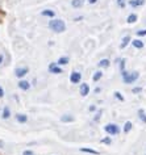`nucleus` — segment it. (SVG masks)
Returning <instances> with one entry per match:
<instances>
[{"label": "nucleus", "mask_w": 146, "mask_h": 155, "mask_svg": "<svg viewBox=\"0 0 146 155\" xmlns=\"http://www.w3.org/2000/svg\"><path fill=\"white\" fill-rule=\"evenodd\" d=\"M49 28H50L54 33H63L66 30V24L61 18H51L49 21Z\"/></svg>", "instance_id": "1"}, {"label": "nucleus", "mask_w": 146, "mask_h": 155, "mask_svg": "<svg viewBox=\"0 0 146 155\" xmlns=\"http://www.w3.org/2000/svg\"><path fill=\"white\" fill-rule=\"evenodd\" d=\"M121 76H122V80H124V83L126 84H132L134 83L136 80L140 78V72L138 71H132V72H128V71H122L121 72Z\"/></svg>", "instance_id": "2"}, {"label": "nucleus", "mask_w": 146, "mask_h": 155, "mask_svg": "<svg viewBox=\"0 0 146 155\" xmlns=\"http://www.w3.org/2000/svg\"><path fill=\"white\" fill-rule=\"evenodd\" d=\"M104 130H105V133L109 135H116L120 133V127H118V125H116V124H107L104 126Z\"/></svg>", "instance_id": "3"}, {"label": "nucleus", "mask_w": 146, "mask_h": 155, "mask_svg": "<svg viewBox=\"0 0 146 155\" xmlns=\"http://www.w3.org/2000/svg\"><path fill=\"white\" fill-rule=\"evenodd\" d=\"M80 80H82V74L78 71H72L70 75V82L72 84H78V83H80Z\"/></svg>", "instance_id": "4"}, {"label": "nucleus", "mask_w": 146, "mask_h": 155, "mask_svg": "<svg viewBox=\"0 0 146 155\" xmlns=\"http://www.w3.org/2000/svg\"><path fill=\"white\" fill-rule=\"evenodd\" d=\"M28 72H29V68H28V67H17L16 70H15V75H16L18 79L24 78Z\"/></svg>", "instance_id": "5"}, {"label": "nucleus", "mask_w": 146, "mask_h": 155, "mask_svg": "<svg viewBox=\"0 0 146 155\" xmlns=\"http://www.w3.org/2000/svg\"><path fill=\"white\" fill-rule=\"evenodd\" d=\"M49 72L51 74H62V68L57 63H50L49 64Z\"/></svg>", "instance_id": "6"}, {"label": "nucleus", "mask_w": 146, "mask_h": 155, "mask_svg": "<svg viewBox=\"0 0 146 155\" xmlns=\"http://www.w3.org/2000/svg\"><path fill=\"white\" fill-rule=\"evenodd\" d=\"M79 92H80V95L83 96H87L88 94H90V86H88L87 83H83V84H80V88H79Z\"/></svg>", "instance_id": "7"}, {"label": "nucleus", "mask_w": 146, "mask_h": 155, "mask_svg": "<svg viewBox=\"0 0 146 155\" xmlns=\"http://www.w3.org/2000/svg\"><path fill=\"white\" fill-rule=\"evenodd\" d=\"M128 4L132 7V8H137V7H142L145 4V0H129Z\"/></svg>", "instance_id": "8"}, {"label": "nucleus", "mask_w": 146, "mask_h": 155, "mask_svg": "<svg viewBox=\"0 0 146 155\" xmlns=\"http://www.w3.org/2000/svg\"><path fill=\"white\" fill-rule=\"evenodd\" d=\"M130 42H132V38H130V36H125L124 38H122L121 44H120V49H125L126 46H128Z\"/></svg>", "instance_id": "9"}, {"label": "nucleus", "mask_w": 146, "mask_h": 155, "mask_svg": "<svg viewBox=\"0 0 146 155\" xmlns=\"http://www.w3.org/2000/svg\"><path fill=\"white\" fill-rule=\"evenodd\" d=\"M18 88L22 91H28L30 88V84H29V82H26V80H20V82H18Z\"/></svg>", "instance_id": "10"}, {"label": "nucleus", "mask_w": 146, "mask_h": 155, "mask_svg": "<svg viewBox=\"0 0 146 155\" xmlns=\"http://www.w3.org/2000/svg\"><path fill=\"white\" fill-rule=\"evenodd\" d=\"M42 16H45V17H49V18H54L55 16V12L54 11H51V9H45V11H42L41 12Z\"/></svg>", "instance_id": "11"}, {"label": "nucleus", "mask_w": 146, "mask_h": 155, "mask_svg": "<svg viewBox=\"0 0 146 155\" xmlns=\"http://www.w3.org/2000/svg\"><path fill=\"white\" fill-rule=\"evenodd\" d=\"M130 44H132L136 49H142V48L145 46L144 42H142L141 40H137V38H136V40H132V42H130Z\"/></svg>", "instance_id": "12"}, {"label": "nucleus", "mask_w": 146, "mask_h": 155, "mask_svg": "<svg viewBox=\"0 0 146 155\" xmlns=\"http://www.w3.org/2000/svg\"><path fill=\"white\" fill-rule=\"evenodd\" d=\"M98 66L100 68H108L109 66H111V62H109V59H107V58H105V59H101L100 62H99Z\"/></svg>", "instance_id": "13"}, {"label": "nucleus", "mask_w": 146, "mask_h": 155, "mask_svg": "<svg viewBox=\"0 0 146 155\" xmlns=\"http://www.w3.org/2000/svg\"><path fill=\"white\" fill-rule=\"evenodd\" d=\"M16 120H17V122H20V124H25L26 121H28V116H26V114H21V113H17L16 114Z\"/></svg>", "instance_id": "14"}, {"label": "nucleus", "mask_w": 146, "mask_h": 155, "mask_svg": "<svg viewBox=\"0 0 146 155\" xmlns=\"http://www.w3.org/2000/svg\"><path fill=\"white\" fill-rule=\"evenodd\" d=\"M137 20H138L137 15L136 13H130L128 16V18H126V22H128V24H134V22H137Z\"/></svg>", "instance_id": "15"}, {"label": "nucleus", "mask_w": 146, "mask_h": 155, "mask_svg": "<svg viewBox=\"0 0 146 155\" xmlns=\"http://www.w3.org/2000/svg\"><path fill=\"white\" fill-rule=\"evenodd\" d=\"M80 151H82V153H87V154H92V155H100L99 151H96L94 149H88V147H82Z\"/></svg>", "instance_id": "16"}, {"label": "nucleus", "mask_w": 146, "mask_h": 155, "mask_svg": "<svg viewBox=\"0 0 146 155\" xmlns=\"http://www.w3.org/2000/svg\"><path fill=\"white\" fill-rule=\"evenodd\" d=\"M74 116H70V114H63L61 117V121L62 122H74Z\"/></svg>", "instance_id": "17"}, {"label": "nucleus", "mask_w": 146, "mask_h": 155, "mask_svg": "<svg viewBox=\"0 0 146 155\" xmlns=\"http://www.w3.org/2000/svg\"><path fill=\"white\" fill-rule=\"evenodd\" d=\"M137 114H138V118H140L144 124H146V112L144 109H138Z\"/></svg>", "instance_id": "18"}, {"label": "nucleus", "mask_w": 146, "mask_h": 155, "mask_svg": "<svg viewBox=\"0 0 146 155\" xmlns=\"http://www.w3.org/2000/svg\"><path fill=\"white\" fill-rule=\"evenodd\" d=\"M2 117L4 118V120H8L11 117V109L8 107H4L3 108V114H2Z\"/></svg>", "instance_id": "19"}, {"label": "nucleus", "mask_w": 146, "mask_h": 155, "mask_svg": "<svg viewBox=\"0 0 146 155\" xmlns=\"http://www.w3.org/2000/svg\"><path fill=\"white\" fill-rule=\"evenodd\" d=\"M132 127H133L132 121H126V122L124 124V129H122V130H124V133H125V134H128L129 131L132 130Z\"/></svg>", "instance_id": "20"}, {"label": "nucleus", "mask_w": 146, "mask_h": 155, "mask_svg": "<svg viewBox=\"0 0 146 155\" xmlns=\"http://www.w3.org/2000/svg\"><path fill=\"white\" fill-rule=\"evenodd\" d=\"M83 4H84V0H72L71 2V5L74 8H82Z\"/></svg>", "instance_id": "21"}, {"label": "nucleus", "mask_w": 146, "mask_h": 155, "mask_svg": "<svg viewBox=\"0 0 146 155\" xmlns=\"http://www.w3.org/2000/svg\"><path fill=\"white\" fill-rule=\"evenodd\" d=\"M68 57H61L59 59H58V62H57V64L58 66H65V64H67L68 63Z\"/></svg>", "instance_id": "22"}, {"label": "nucleus", "mask_w": 146, "mask_h": 155, "mask_svg": "<svg viewBox=\"0 0 146 155\" xmlns=\"http://www.w3.org/2000/svg\"><path fill=\"white\" fill-rule=\"evenodd\" d=\"M101 78H103V72L101 71H96L94 74V76H92V80H94V82H99Z\"/></svg>", "instance_id": "23"}, {"label": "nucleus", "mask_w": 146, "mask_h": 155, "mask_svg": "<svg viewBox=\"0 0 146 155\" xmlns=\"http://www.w3.org/2000/svg\"><path fill=\"white\" fill-rule=\"evenodd\" d=\"M114 97H116L117 100H120V101H124V96H122V94H121V92H118V91H116V92H114Z\"/></svg>", "instance_id": "24"}, {"label": "nucleus", "mask_w": 146, "mask_h": 155, "mask_svg": "<svg viewBox=\"0 0 146 155\" xmlns=\"http://www.w3.org/2000/svg\"><path fill=\"white\" fill-rule=\"evenodd\" d=\"M125 63H126V59H125V58L120 59V71H121V72L125 70Z\"/></svg>", "instance_id": "25"}, {"label": "nucleus", "mask_w": 146, "mask_h": 155, "mask_svg": "<svg viewBox=\"0 0 146 155\" xmlns=\"http://www.w3.org/2000/svg\"><path fill=\"white\" fill-rule=\"evenodd\" d=\"M117 5L120 8H125L126 7V0H117Z\"/></svg>", "instance_id": "26"}, {"label": "nucleus", "mask_w": 146, "mask_h": 155, "mask_svg": "<svg viewBox=\"0 0 146 155\" xmlns=\"http://www.w3.org/2000/svg\"><path fill=\"white\" fill-rule=\"evenodd\" d=\"M100 142L105 143V145H111V143H112V139H111V137H105V138H103Z\"/></svg>", "instance_id": "27"}, {"label": "nucleus", "mask_w": 146, "mask_h": 155, "mask_svg": "<svg viewBox=\"0 0 146 155\" xmlns=\"http://www.w3.org/2000/svg\"><path fill=\"white\" fill-rule=\"evenodd\" d=\"M137 36H138V37H144V36H146V29L138 30V32H137Z\"/></svg>", "instance_id": "28"}, {"label": "nucleus", "mask_w": 146, "mask_h": 155, "mask_svg": "<svg viewBox=\"0 0 146 155\" xmlns=\"http://www.w3.org/2000/svg\"><path fill=\"white\" fill-rule=\"evenodd\" d=\"M133 94H141L142 92V87H134L133 90H132Z\"/></svg>", "instance_id": "29"}, {"label": "nucleus", "mask_w": 146, "mask_h": 155, "mask_svg": "<svg viewBox=\"0 0 146 155\" xmlns=\"http://www.w3.org/2000/svg\"><path fill=\"white\" fill-rule=\"evenodd\" d=\"M101 113H103V110H99L98 113H96V116L94 117V120H95V121H99V120L101 118Z\"/></svg>", "instance_id": "30"}, {"label": "nucleus", "mask_w": 146, "mask_h": 155, "mask_svg": "<svg viewBox=\"0 0 146 155\" xmlns=\"http://www.w3.org/2000/svg\"><path fill=\"white\" fill-rule=\"evenodd\" d=\"M22 155H34V153L32 150H25L24 153H22Z\"/></svg>", "instance_id": "31"}, {"label": "nucleus", "mask_w": 146, "mask_h": 155, "mask_svg": "<svg viewBox=\"0 0 146 155\" xmlns=\"http://www.w3.org/2000/svg\"><path fill=\"white\" fill-rule=\"evenodd\" d=\"M3 97H4V90L0 87V99H3Z\"/></svg>", "instance_id": "32"}, {"label": "nucleus", "mask_w": 146, "mask_h": 155, "mask_svg": "<svg viewBox=\"0 0 146 155\" xmlns=\"http://www.w3.org/2000/svg\"><path fill=\"white\" fill-rule=\"evenodd\" d=\"M88 110H90V112H95L96 110V105H91L90 108H88Z\"/></svg>", "instance_id": "33"}, {"label": "nucleus", "mask_w": 146, "mask_h": 155, "mask_svg": "<svg viewBox=\"0 0 146 155\" xmlns=\"http://www.w3.org/2000/svg\"><path fill=\"white\" fill-rule=\"evenodd\" d=\"M90 4H95V3H98V0H87Z\"/></svg>", "instance_id": "34"}, {"label": "nucleus", "mask_w": 146, "mask_h": 155, "mask_svg": "<svg viewBox=\"0 0 146 155\" xmlns=\"http://www.w3.org/2000/svg\"><path fill=\"white\" fill-rule=\"evenodd\" d=\"M3 61H4V55H3V54H0V64L3 63Z\"/></svg>", "instance_id": "35"}, {"label": "nucleus", "mask_w": 146, "mask_h": 155, "mask_svg": "<svg viewBox=\"0 0 146 155\" xmlns=\"http://www.w3.org/2000/svg\"><path fill=\"white\" fill-rule=\"evenodd\" d=\"M82 18H83V16H79V17H75V18H74V21H80V20H82Z\"/></svg>", "instance_id": "36"}, {"label": "nucleus", "mask_w": 146, "mask_h": 155, "mask_svg": "<svg viewBox=\"0 0 146 155\" xmlns=\"http://www.w3.org/2000/svg\"><path fill=\"white\" fill-rule=\"evenodd\" d=\"M100 91H101V90H100V88H99V87H98V88H96V90H95V92H96V94H99V92H100Z\"/></svg>", "instance_id": "37"}, {"label": "nucleus", "mask_w": 146, "mask_h": 155, "mask_svg": "<svg viewBox=\"0 0 146 155\" xmlns=\"http://www.w3.org/2000/svg\"><path fill=\"white\" fill-rule=\"evenodd\" d=\"M3 146H4V143H3V141H0V149H2Z\"/></svg>", "instance_id": "38"}]
</instances>
